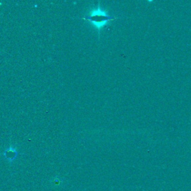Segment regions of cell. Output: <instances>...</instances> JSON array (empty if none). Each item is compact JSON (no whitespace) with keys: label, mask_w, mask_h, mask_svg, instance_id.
Masks as SVG:
<instances>
[{"label":"cell","mask_w":191,"mask_h":191,"mask_svg":"<svg viewBox=\"0 0 191 191\" xmlns=\"http://www.w3.org/2000/svg\"><path fill=\"white\" fill-rule=\"evenodd\" d=\"M84 19L88 20L96 29L100 32L101 29H103L108 23L115 20V17L108 14L106 11L103 10L100 7H97L90 11V14L84 17Z\"/></svg>","instance_id":"cell-1"},{"label":"cell","mask_w":191,"mask_h":191,"mask_svg":"<svg viewBox=\"0 0 191 191\" xmlns=\"http://www.w3.org/2000/svg\"><path fill=\"white\" fill-rule=\"evenodd\" d=\"M5 155L8 160H14L17 155V152L14 147H9L5 151Z\"/></svg>","instance_id":"cell-2"}]
</instances>
